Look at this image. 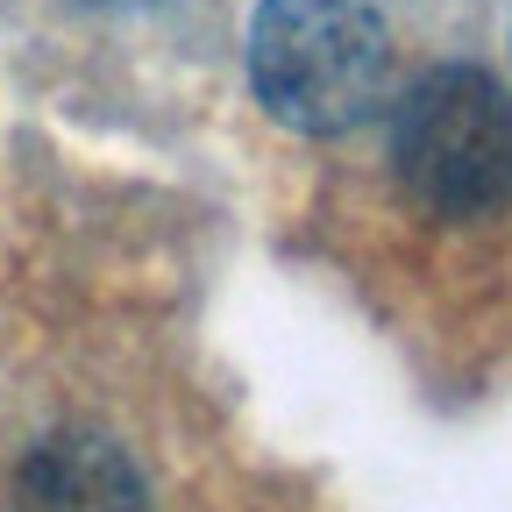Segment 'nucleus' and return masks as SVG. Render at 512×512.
Listing matches in <instances>:
<instances>
[{
    "instance_id": "1",
    "label": "nucleus",
    "mask_w": 512,
    "mask_h": 512,
    "mask_svg": "<svg viewBox=\"0 0 512 512\" xmlns=\"http://www.w3.org/2000/svg\"><path fill=\"white\" fill-rule=\"evenodd\" d=\"M249 86L299 136H342L392 93V36L363 0H264L249 22Z\"/></svg>"
},
{
    "instance_id": "2",
    "label": "nucleus",
    "mask_w": 512,
    "mask_h": 512,
    "mask_svg": "<svg viewBox=\"0 0 512 512\" xmlns=\"http://www.w3.org/2000/svg\"><path fill=\"white\" fill-rule=\"evenodd\" d=\"M399 192L434 221H484L512 200V100L477 64H434L392 114Z\"/></svg>"
},
{
    "instance_id": "3",
    "label": "nucleus",
    "mask_w": 512,
    "mask_h": 512,
    "mask_svg": "<svg viewBox=\"0 0 512 512\" xmlns=\"http://www.w3.org/2000/svg\"><path fill=\"white\" fill-rule=\"evenodd\" d=\"M8 512H150V484L114 434L57 427L22 456Z\"/></svg>"
}]
</instances>
